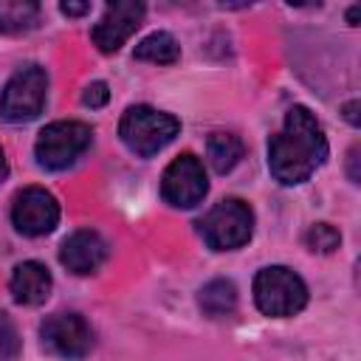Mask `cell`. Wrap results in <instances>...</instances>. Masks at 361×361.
Wrapping results in <instances>:
<instances>
[{
  "mask_svg": "<svg viewBox=\"0 0 361 361\" xmlns=\"http://www.w3.org/2000/svg\"><path fill=\"white\" fill-rule=\"evenodd\" d=\"M327 158V138L316 116L296 104L285 113V127L268 144V166L279 183L307 180Z\"/></svg>",
  "mask_w": 361,
  "mask_h": 361,
  "instance_id": "cell-1",
  "label": "cell"
},
{
  "mask_svg": "<svg viewBox=\"0 0 361 361\" xmlns=\"http://www.w3.org/2000/svg\"><path fill=\"white\" fill-rule=\"evenodd\" d=\"M180 130V121L169 113H161L155 107L147 104H135L121 116L118 124V135L121 141L135 152V155H155L158 149H164Z\"/></svg>",
  "mask_w": 361,
  "mask_h": 361,
  "instance_id": "cell-2",
  "label": "cell"
},
{
  "mask_svg": "<svg viewBox=\"0 0 361 361\" xmlns=\"http://www.w3.org/2000/svg\"><path fill=\"white\" fill-rule=\"evenodd\" d=\"M254 302L265 316H293L307 305V285L296 271L271 265L254 276Z\"/></svg>",
  "mask_w": 361,
  "mask_h": 361,
  "instance_id": "cell-3",
  "label": "cell"
},
{
  "mask_svg": "<svg viewBox=\"0 0 361 361\" xmlns=\"http://www.w3.org/2000/svg\"><path fill=\"white\" fill-rule=\"evenodd\" d=\"M45 90H48V76L39 65L20 68L0 93V118L8 124H23L37 118L45 107Z\"/></svg>",
  "mask_w": 361,
  "mask_h": 361,
  "instance_id": "cell-4",
  "label": "cell"
},
{
  "mask_svg": "<svg viewBox=\"0 0 361 361\" xmlns=\"http://www.w3.org/2000/svg\"><path fill=\"white\" fill-rule=\"evenodd\" d=\"M197 226H200V234L209 243V248L231 251V248H240L251 240L254 214H251L248 203L228 197V200H220L214 209H209V214Z\"/></svg>",
  "mask_w": 361,
  "mask_h": 361,
  "instance_id": "cell-5",
  "label": "cell"
},
{
  "mask_svg": "<svg viewBox=\"0 0 361 361\" xmlns=\"http://www.w3.org/2000/svg\"><path fill=\"white\" fill-rule=\"evenodd\" d=\"M90 127L82 124V121H54L48 124L37 144H34V152H37V161L39 166L45 169H65L71 166L90 144Z\"/></svg>",
  "mask_w": 361,
  "mask_h": 361,
  "instance_id": "cell-6",
  "label": "cell"
},
{
  "mask_svg": "<svg viewBox=\"0 0 361 361\" xmlns=\"http://www.w3.org/2000/svg\"><path fill=\"white\" fill-rule=\"evenodd\" d=\"M209 192V180H206V172H203V164L192 155V152H183L178 155L166 169H164V178H161V195L169 206H178V209H192L197 206Z\"/></svg>",
  "mask_w": 361,
  "mask_h": 361,
  "instance_id": "cell-7",
  "label": "cell"
},
{
  "mask_svg": "<svg viewBox=\"0 0 361 361\" xmlns=\"http://www.w3.org/2000/svg\"><path fill=\"white\" fill-rule=\"evenodd\" d=\"M39 336H42V344L62 355V358H85L93 347V333L87 327V322L76 313H54L42 322L39 327Z\"/></svg>",
  "mask_w": 361,
  "mask_h": 361,
  "instance_id": "cell-8",
  "label": "cell"
},
{
  "mask_svg": "<svg viewBox=\"0 0 361 361\" xmlns=\"http://www.w3.org/2000/svg\"><path fill=\"white\" fill-rule=\"evenodd\" d=\"M11 220H14V228L20 234H25V237H42V234L54 231V226L59 220V206H56L54 195L45 192L42 186H25L14 197Z\"/></svg>",
  "mask_w": 361,
  "mask_h": 361,
  "instance_id": "cell-9",
  "label": "cell"
},
{
  "mask_svg": "<svg viewBox=\"0 0 361 361\" xmlns=\"http://www.w3.org/2000/svg\"><path fill=\"white\" fill-rule=\"evenodd\" d=\"M144 17V3H133V0H121V3H110L104 8V17L96 23L93 28V42L102 54H113L118 51L130 34L141 25Z\"/></svg>",
  "mask_w": 361,
  "mask_h": 361,
  "instance_id": "cell-10",
  "label": "cell"
},
{
  "mask_svg": "<svg viewBox=\"0 0 361 361\" xmlns=\"http://www.w3.org/2000/svg\"><path fill=\"white\" fill-rule=\"evenodd\" d=\"M59 259L71 274H93L107 259V243L99 231L79 228L71 237H65L59 248Z\"/></svg>",
  "mask_w": 361,
  "mask_h": 361,
  "instance_id": "cell-11",
  "label": "cell"
},
{
  "mask_svg": "<svg viewBox=\"0 0 361 361\" xmlns=\"http://www.w3.org/2000/svg\"><path fill=\"white\" fill-rule=\"evenodd\" d=\"M11 293L20 305H42L51 293V274L42 262H20L11 274Z\"/></svg>",
  "mask_w": 361,
  "mask_h": 361,
  "instance_id": "cell-12",
  "label": "cell"
},
{
  "mask_svg": "<svg viewBox=\"0 0 361 361\" xmlns=\"http://www.w3.org/2000/svg\"><path fill=\"white\" fill-rule=\"evenodd\" d=\"M39 20V3L34 0H0V31L20 34L34 28Z\"/></svg>",
  "mask_w": 361,
  "mask_h": 361,
  "instance_id": "cell-13",
  "label": "cell"
},
{
  "mask_svg": "<svg viewBox=\"0 0 361 361\" xmlns=\"http://www.w3.org/2000/svg\"><path fill=\"white\" fill-rule=\"evenodd\" d=\"M206 152L217 172H228L240 164L245 147H243L240 135H234V133H212L206 141Z\"/></svg>",
  "mask_w": 361,
  "mask_h": 361,
  "instance_id": "cell-14",
  "label": "cell"
},
{
  "mask_svg": "<svg viewBox=\"0 0 361 361\" xmlns=\"http://www.w3.org/2000/svg\"><path fill=\"white\" fill-rule=\"evenodd\" d=\"M133 56H135V59H141V62L172 65V62L180 56V45L175 42V37H172V34H166V31H155V34L144 37V39L135 45Z\"/></svg>",
  "mask_w": 361,
  "mask_h": 361,
  "instance_id": "cell-15",
  "label": "cell"
},
{
  "mask_svg": "<svg viewBox=\"0 0 361 361\" xmlns=\"http://www.w3.org/2000/svg\"><path fill=\"white\" fill-rule=\"evenodd\" d=\"M237 305V288L228 279H212L200 290V307L209 316H226Z\"/></svg>",
  "mask_w": 361,
  "mask_h": 361,
  "instance_id": "cell-16",
  "label": "cell"
},
{
  "mask_svg": "<svg viewBox=\"0 0 361 361\" xmlns=\"http://www.w3.org/2000/svg\"><path fill=\"white\" fill-rule=\"evenodd\" d=\"M338 243H341V234H338V228H333L330 223H316V226H310L307 234H305V245H307L313 254H330V251L338 248Z\"/></svg>",
  "mask_w": 361,
  "mask_h": 361,
  "instance_id": "cell-17",
  "label": "cell"
},
{
  "mask_svg": "<svg viewBox=\"0 0 361 361\" xmlns=\"http://www.w3.org/2000/svg\"><path fill=\"white\" fill-rule=\"evenodd\" d=\"M20 350V336L6 313H0V361H11Z\"/></svg>",
  "mask_w": 361,
  "mask_h": 361,
  "instance_id": "cell-18",
  "label": "cell"
},
{
  "mask_svg": "<svg viewBox=\"0 0 361 361\" xmlns=\"http://www.w3.org/2000/svg\"><path fill=\"white\" fill-rule=\"evenodd\" d=\"M107 99H110V90H107L104 82H90L82 93V102L87 107H102V104H107Z\"/></svg>",
  "mask_w": 361,
  "mask_h": 361,
  "instance_id": "cell-19",
  "label": "cell"
},
{
  "mask_svg": "<svg viewBox=\"0 0 361 361\" xmlns=\"http://www.w3.org/2000/svg\"><path fill=\"white\" fill-rule=\"evenodd\" d=\"M59 8H62V14H71V17H79V14H85V11H90V3H62Z\"/></svg>",
  "mask_w": 361,
  "mask_h": 361,
  "instance_id": "cell-20",
  "label": "cell"
},
{
  "mask_svg": "<svg viewBox=\"0 0 361 361\" xmlns=\"http://www.w3.org/2000/svg\"><path fill=\"white\" fill-rule=\"evenodd\" d=\"M355 110H358V102H347V104H344V118H347L350 124H358V113H355Z\"/></svg>",
  "mask_w": 361,
  "mask_h": 361,
  "instance_id": "cell-21",
  "label": "cell"
},
{
  "mask_svg": "<svg viewBox=\"0 0 361 361\" xmlns=\"http://www.w3.org/2000/svg\"><path fill=\"white\" fill-rule=\"evenodd\" d=\"M355 161H358V149H353V152H350V178H353V183L358 180V172H355Z\"/></svg>",
  "mask_w": 361,
  "mask_h": 361,
  "instance_id": "cell-22",
  "label": "cell"
},
{
  "mask_svg": "<svg viewBox=\"0 0 361 361\" xmlns=\"http://www.w3.org/2000/svg\"><path fill=\"white\" fill-rule=\"evenodd\" d=\"M6 175H8V164H6V152H3V147H0V183L6 180Z\"/></svg>",
  "mask_w": 361,
  "mask_h": 361,
  "instance_id": "cell-23",
  "label": "cell"
},
{
  "mask_svg": "<svg viewBox=\"0 0 361 361\" xmlns=\"http://www.w3.org/2000/svg\"><path fill=\"white\" fill-rule=\"evenodd\" d=\"M347 17H350V23L355 25V20H358V6H355V8H350V14H347Z\"/></svg>",
  "mask_w": 361,
  "mask_h": 361,
  "instance_id": "cell-24",
  "label": "cell"
}]
</instances>
